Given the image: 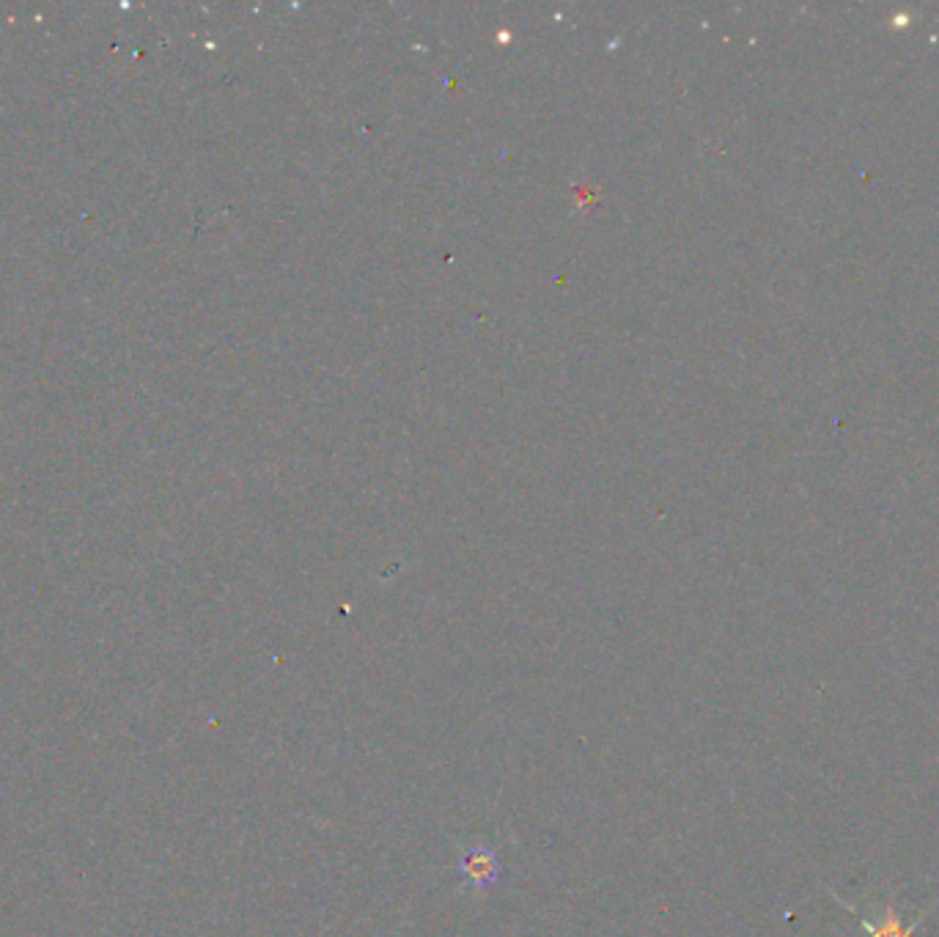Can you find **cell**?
<instances>
[{
  "mask_svg": "<svg viewBox=\"0 0 939 937\" xmlns=\"http://www.w3.org/2000/svg\"><path fill=\"white\" fill-rule=\"evenodd\" d=\"M464 875H468L470 880L489 882L498 875V863H495V858L487 856V852H476V856L464 860Z\"/></svg>",
  "mask_w": 939,
  "mask_h": 937,
  "instance_id": "7a4b0ae2",
  "label": "cell"
},
{
  "mask_svg": "<svg viewBox=\"0 0 939 937\" xmlns=\"http://www.w3.org/2000/svg\"><path fill=\"white\" fill-rule=\"evenodd\" d=\"M830 894H832V891H830ZM832 899H835V901H841V905H843V907H847V910H849V912H852V916H854V918H858V924H860V927H862V933H865V937H914V933H918V929H920V924H923V921H926V916H929V912H931V910H935V907L939 905V899H937V901H931V907H929V910H923V912H920V916H918V918H914V921H912V924H909V927H903V921H901L899 910H896V907H893V905H888V907H884V916H882V918H879V921H877V924H873V921H868V918H862V916H860V912H858V910H854V907H852V905H849V901H847V899H841V897H838V894H832Z\"/></svg>",
  "mask_w": 939,
  "mask_h": 937,
  "instance_id": "6da1fadb",
  "label": "cell"
}]
</instances>
